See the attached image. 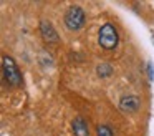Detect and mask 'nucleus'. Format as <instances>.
<instances>
[{"instance_id":"obj_1","label":"nucleus","mask_w":154,"mask_h":136,"mask_svg":"<svg viewBox=\"0 0 154 136\" xmlns=\"http://www.w3.org/2000/svg\"><path fill=\"white\" fill-rule=\"evenodd\" d=\"M2 73H4L5 81L10 86H20L22 85V73L18 70V65L15 60L8 55L2 56Z\"/></svg>"},{"instance_id":"obj_8","label":"nucleus","mask_w":154,"mask_h":136,"mask_svg":"<svg viewBox=\"0 0 154 136\" xmlns=\"http://www.w3.org/2000/svg\"><path fill=\"white\" fill-rule=\"evenodd\" d=\"M98 136H113V129L108 125H100L98 126Z\"/></svg>"},{"instance_id":"obj_5","label":"nucleus","mask_w":154,"mask_h":136,"mask_svg":"<svg viewBox=\"0 0 154 136\" xmlns=\"http://www.w3.org/2000/svg\"><path fill=\"white\" fill-rule=\"evenodd\" d=\"M40 33H42V36H43L45 42H48V43H58V33H57L55 27L51 25L50 22H47V20L40 22Z\"/></svg>"},{"instance_id":"obj_9","label":"nucleus","mask_w":154,"mask_h":136,"mask_svg":"<svg viewBox=\"0 0 154 136\" xmlns=\"http://www.w3.org/2000/svg\"><path fill=\"white\" fill-rule=\"evenodd\" d=\"M152 43H154V36H152Z\"/></svg>"},{"instance_id":"obj_3","label":"nucleus","mask_w":154,"mask_h":136,"mask_svg":"<svg viewBox=\"0 0 154 136\" xmlns=\"http://www.w3.org/2000/svg\"><path fill=\"white\" fill-rule=\"evenodd\" d=\"M86 22V15H85L81 7H70L65 13V25L71 32H78L85 27Z\"/></svg>"},{"instance_id":"obj_7","label":"nucleus","mask_w":154,"mask_h":136,"mask_svg":"<svg viewBox=\"0 0 154 136\" xmlns=\"http://www.w3.org/2000/svg\"><path fill=\"white\" fill-rule=\"evenodd\" d=\"M96 73L100 78H108V76L113 75V68H111V65H108V63H100L96 68Z\"/></svg>"},{"instance_id":"obj_4","label":"nucleus","mask_w":154,"mask_h":136,"mask_svg":"<svg viewBox=\"0 0 154 136\" xmlns=\"http://www.w3.org/2000/svg\"><path fill=\"white\" fill-rule=\"evenodd\" d=\"M139 105H141L139 98L134 96V95H124L123 98L119 100V109L123 113H134V111H137V109H139Z\"/></svg>"},{"instance_id":"obj_2","label":"nucleus","mask_w":154,"mask_h":136,"mask_svg":"<svg viewBox=\"0 0 154 136\" xmlns=\"http://www.w3.org/2000/svg\"><path fill=\"white\" fill-rule=\"evenodd\" d=\"M98 42H100L101 48L108 50V52L116 48L118 42H119V35H118V30L114 28V25H111V23L101 25L100 33H98Z\"/></svg>"},{"instance_id":"obj_6","label":"nucleus","mask_w":154,"mask_h":136,"mask_svg":"<svg viewBox=\"0 0 154 136\" xmlns=\"http://www.w3.org/2000/svg\"><path fill=\"white\" fill-rule=\"evenodd\" d=\"M71 129H73L75 136H90V128H88L85 118H81V116H76L71 121Z\"/></svg>"}]
</instances>
